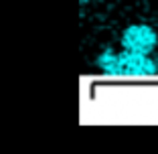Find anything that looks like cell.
<instances>
[{"instance_id": "cell-1", "label": "cell", "mask_w": 158, "mask_h": 154, "mask_svg": "<svg viewBox=\"0 0 158 154\" xmlns=\"http://www.w3.org/2000/svg\"><path fill=\"white\" fill-rule=\"evenodd\" d=\"M98 67L106 75H134V77H144V75H156L158 73V61L152 59V55H140L122 49L120 53L106 49L98 57Z\"/></svg>"}, {"instance_id": "cell-3", "label": "cell", "mask_w": 158, "mask_h": 154, "mask_svg": "<svg viewBox=\"0 0 158 154\" xmlns=\"http://www.w3.org/2000/svg\"><path fill=\"white\" fill-rule=\"evenodd\" d=\"M85 2H89V0H81V4H85Z\"/></svg>"}, {"instance_id": "cell-2", "label": "cell", "mask_w": 158, "mask_h": 154, "mask_svg": "<svg viewBox=\"0 0 158 154\" xmlns=\"http://www.w3.org/2000/svg\"><path fill=\"white\" fill-rule=\"evenodd\" d=\"M122 49L140 55H152L154 49L158 47V33L146 23H136L124 28L120 37Z\"/></svg>"}]
</instances>
